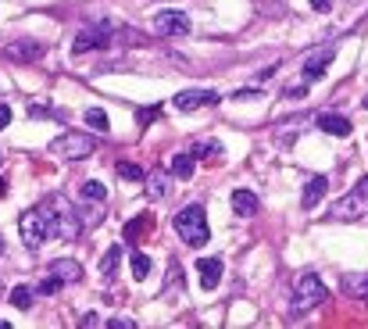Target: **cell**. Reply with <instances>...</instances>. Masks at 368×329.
Masks as SVG:
<instances>
[{
	"label": "cell",
	"instance_id": "15",
	"mask_svg": "<svg viewBox=\"0 0 368 329\" xmlns=\"http://www.w3.org/2000/svg\"><path fill=\"white\" fill-rule=\"evenodd\" d=\"M325 190H329V179H325V176H315V179H308V187H304V197H300V204L311 212L315 204L325 197Z\"/></svg>",
	"mask_w": 368,
	"mask_h": 329
},
{
	"label": "cell",
	"instance_id": "27",
	"mask_svg": "<svg viewBox=\"0 0 368 329\" xmlns=\"http://www.w3.org/2000/svg\"><path fill=\"white\" fill-rule=\"evenodd\" d=\"M193 158H222V147H218V143H197Z\"/></svg>",
	"mask_w": 368,
	"mask_h": 329
},
{
	"label": "cell",
	"instance_id": "39",
	"mask_svg": "<svg viewBox=\"0 0 368 329\" xmlns=\"http://www.w3.org/2000/svg\"><path fill=\"white\" fill-rule=\"evenodd\" d=\"M365 301H368V297H365Z\"/></svg>",
	"mask_w": 368,
	"mask_h": 329
},
{
	"label": "cell",
	"instance_id": "14",
	"mask_svg": "<svg viewBox=\"0 0 368 329\" xmlns=\"http://www.w3.org/2000/svg\"><path fill=\"white\" fill-rule=\"evenodd\" d=\"M333 47L329 50H322V54H315V57H308V65H304V79H308V82H315V79H322L325 75V68H329L333 65Z\"/></svg>",
	"mask_w": 368,
	"mask_h": 329
},
{
	"label": "cell",
	"instance_id": "21",
	"mask_svg": "<svg viewBox=\"0 0 368 329\" xmlns=\"http://www.w3.org/2000/svg\"><path fill=\"white\" fill-rule=\"evenodd\" d=\"M11 304L18 308V312H29V308H32V290H29L26 283H18L14 290H11Z\"/></svg>",
	"mask_w": 368,
	"mask_h": 329
},
{
	"label": "cell",
	"instance_id": "30",
	"mask_svg": "<svg viewBox=\"0 0 368 329\" xmlns=\"http://www.w3.org/2000/svg\"><path fill=\"white\" fill-rule=\"evenodd\" d=\"M108 326H111V329H136V322H133V319H118V315H115Z\"/></svg>",
	"mask_w": 368,
	"mask_h": 329
},
{
	"label": "cell",
	"instance_id": "25",
	"mask_svg": "<svg viewBox=\"0 0 368 329\" xmlns=\"http://www.w3.org/2000/svg\"><path fill=\"white\" fill-rule=\"evenodd\" d=\"M83 197H86V200H97V204H100V200L108 197L104 182H97V179H86V182H83Z\"/></svg>",
	"mask_w": 368,
	"mask_h": 329
},
{
	"label": "cell",
	"instance_id": "12",
	"mask_svg": "<svg viewBox=\"0 0 368 329\" xmlns=\"http://www.w3.org/2000/svg\"><path fill=\"white\" fill-rule=\"evenodd\" d=\"M50 276H57L61 283H79L83 279V265L72 258H57V261H50Z\"/></svg>",
	"mask_w": 368,
	"mask_h": 329
},
{
	"label": "cell",
	"instance_id": "10",
	"mask_svg": "<svg viewBox=\"0 0 368 329\" xmlns=\"http://www.w3.org/2000/svg\"><path fill=\"white\" fill-rule=\"evenodd\" d=\"M197 283H200V290H215L222 283V258H200L197 261Z\"/></svg>",
	"mask_w": 368,
	"mask_h": 329
},
{
	"label": "cell",
	"instance_id": "28",
	"mask_svg": "<svg viewBox=\"0 0 368 329\" xmlns=\"http://www.w3.org/2000/svg\"><path fill=\"white\" fill-rule=\"evenodd\" d=\"M57 286H61V279H57V276H50V279H43V283L36 286V294H54Z\"/></svg>",
	"mask_w": 368,
	"mask_h": 329
},
{
	"label": "cell",
	"instance_id": "33",
	"mask_svg": "<svg viewBox=\"0 0 368 329\" xmlns=\"http://www.w3.org/2000/svg\"><path fill=\"white\" fill-rule=\"evenodd\" d=\"M311 8H315V11H329L333 0H311Z\"/></svg>",
	"mask_w": 368,
	"mask_h": 329
},
{
	"label": "cell",
	"instance_id": "36",
	"mask_svg": "<svg viewBox=\"0 0 368 329\" xmlns=\"http://www.w3.org/2000/svg\"><path fill=\"white\" fill-rule=\"evenodd\" d=\"M0 254H4V236H0Z\"/></svg>",
	"mask_w": 368,
	"mask_h": 329
},
{
	"label": "cell",
	"instance_id": "20",
	"mask_svg": "<svg viewBox=\"0 0 368 329\" xmlns=\"http://www.w3.org/2000/svg\"><path fill=\"white\" fill-rule=\"evenodd\" d=\"M343 294L368 297V276H343Z\"/></svg>",
	"mask_w": 368,
	"mask_h": 329
},
{
	"label": "cell",
	"instance_id": "7",
	"mask_svg": "<svg viewBox=\"0 0 368 329\" xmlns=\"http://www.w3.org/2000/svg\"><path fill=\"white\" fill-rule=\"evenodd\" d=\"M111 44V22H100L93 29H83L75 36V54H86V50H100Z\"/></svg>",
	"mask_w": 368,
	"mask_h": 329
},
{
	"label": "cell",
	"instance_id": "35",
	"mask_svg": "<svg viewBox=\"0 0 368 329\" xmlns=\"http://www.w3.org/2000/svg\"><path fill=\"white\" fill-rule=\"evenodd\" d=\"M8 194V179H0V197H4Z\"/></svg>",
	"mask_w": 368,
	"mask_h": 329
},
{
	"label": "cell",
	"instance_id": "8",
	"mask_svg": "<svg viewBox=\"0 0 368 329\" xmlns=\"http://www.w3.org/2000/svg\"><path fill=\"white\" fill-rule=\"evenodd\" d=\"M175 111H197V108H211V104H218V93L215 90H182V93H175Z\"/></svg>",
	"mask_w": 368,
	"mask_h": 329
},
{
	"label": "cell",
	"instance_id": "19",
	"mask_svg": "<svg viewBox=\"0 0 368 329\" xmlns=\"http://www.w3.org/2000/svg\"><path fill=\"white\" fill-rule=\"evenodd\" d=\"M147 194L154 197V200H161V197H165L168 194V176L165 172H147Z\"/></svg>",
	"mask_w": 368,
	"mask_h": 329
},
{
	"label": "cell",
	"instance_id": "11",
	"mask_svg": "<svg viewBox=\"0 0 368 329\" xmlns=\"http://www.w3.org/2000/svg\"><path fill=\"white\" fill-rule=\"evenodd\" d=\"M229 204H233V215H236V218H254L258 208H261V200H258L254 190H233Z\"/></svg>",
	"mask_w": 368,
	"mask_h": 329
},
{
	"label": "cell",
	"instance_id": "5",
	"mask_svg": "<svg viewBox=\"0 0 368 329\" xmlns=\"http://www.w3.org/2000/svg\"><path fill=\"white\" fill-rule=\"evenodd\" d=\"M325 297H329V290H325V283L318 279V276H300L297 283H293V312L297 315H304V312H311V308H318V304H325Z\"/></svg>",
	"mask_w": 368,
	"mask_h": 329
},
{
	"label": "cell",
	"instance_id": "18",
	"mask_svg": "<svg viewBox=\"0 0 368 329\" xmlns=\"http://www.w3.org/2000/svg\"><path fill=\"white\" fill-rule=\"evenodd\" d=\"M168 169H172V176H175V179H190V176H193V169H197V158H193V154H175Z\"/></svg>",
	"mask_w": 368,
	"mask_h": 329
},
{
	"label": "cell",
	"instance_id": "29",
	"mask_svg": "<svg viewBox=\"0 0 368 329\" xmlns=\"http://www.w3.org/2000/svg\"><path fill=\"white\" fill-rule=\"evenodd\" d=\"M29 115H36V118H50V115H54V118H57L61 111H50V108H43V104H29Z\"/></svg>",
	"mask_w": 368,
	"mask_h": 329
},
{
	"label": "cell",
	"instance_id": "34",
	"mask_svg": "<svg viewBox=\"0 0 368 329\" xmlns=\"http://www.w3.org/2000/svg\"><path fill=\"white\" fill-rule=\"evenodd\" d=\"M79 326L90 329V326H100V319H97V315H83V322H79Z\"/></svg>",
	"mask_w": 368,
	"mask_h": 329
},
{
	"label": "cell",
	"instance_id": "26",
	"mask_svg": "<svg viewBox=\"0 0 368 329\" xmlns=\"http://www.w3.org/2000/svg\"><path fill=\"white\" fill-rule=\"evenodd\" d=\"M133 276H136V279H147V276H151V258L143 254V251L133 254Z\"/></svg>",
	"mask_w": 368,
	"mask_h": 329
},
{
	"label": "cell",
	"instance_id": "23",
	"mask_svg": "<svg viewBox=\"0 0 368 329\" xmlns=\"http://www.w3.org/2000/svg\"><path fill=\"white\" fill-rule=\"evenodd\" d=\"M118 261H122V251H118V247H108V254L100 258V276L111 279V276H115V269H118Z\"/></svg>",
	"mask_w": 368,
	"mask_h": 329
},
{
	"label": "cell",
	"instance_id": "24",
	"mask_svg": "<svg viewBox=\"0 0 368 329\" xmlns=\"http://www.w3.org/2000/svg\"><path fill=\"white\" fill-rule=\"evenodd\" d=\"M83 118H86V126H90L93 133H108V115L100 111V108H90Z\"/></svg>",
	"mask_w": 368,
	"mask_h": 329
},
{
	"label": "cell",
	"instance_id": "2",
	"mask_svg": "<svg viewBox=\"0 0 368 329\" xmlns=\"http://www.w3.org/2000/svg\"><path fill=\"white\" fill-rule=\"evenodd\" d=\"M175 233L186 247H204L211 240V229H208V212H204V204H190V208H182L175 215Z\"/></svg>",
	"mask_w": 368,
	"mask_h": 329
},
{
	"label": "cell",
	"instance_id": "37",
	"mask_svg": "<svg viewBox=\"0 0 368 329\" xmlns=\"http://www.w3.org/2000/svg\"><path fill=\"white\" fill-rule=\"evenodd\" d=\"M0 164H4V151H0Z\"/></svg>",
	"mask_w": 368,
	"mask_h": 329
},
{
	"label": "cell",
	"instance_id": "13",
	"mask_svg": "<svg viewBox=\"0 0 368 329\" xmlns=\"http://www.w3.org/2000/svg\"><path fill=\"white\" fill-rule=\"evenodd\" d=\"M8 57H14V61H39V57H43V47H39L36 39H14V44L8 47Z\"/></svg>",
	"mask_w": 368,
	"mask_h": 329
},
{
	"label": "cell",
	"instance_id": "17",
	"mask_svg": "<svg viewBox=\"0 0 368 329\" xmlns=\"http://www.w3.org/2000/svg\"><path fill=\"white\" fill-rule=\"evenodd\" d=\"M151 229H154V215H151V212H143V215H136L133 222H126V229H122V236H126V240L133 243V240H139L143 233H151Z\"/></svg>",
	"mask_w": 368,
	"mask_h": 329
},
{
	"label": "cell",
	"instance_id": "9",
	"mask_svg": "<svg viewBox=\"0 0 368 329\" xmlns=\"http://www.w3.org/2000/svg\"><path fill=\"white\" fill-rule=\"evenodd\" d=\"M154 32H161V36H182V32H190V18L182 15V11H157L154 15Z\"/></svg>",
	"mask_w": 368,
	"mask_h": 329
},
{
	"label": "cell",
	"instance_id": "31",
	"mask_svg": "<svg viewBox=\"0 0 368 329\" xmlns=\"http://www.w3.org/2000/svg\"><path fill=\"white\" fill-rule=\"evenodd\" d=\"M136 118L143 122V126H147V122H154V118H157V108H151V111H139Z\"/></svg>",
	"mask_w": 368,
	"mask_h": 329
},
{
	"label": "cell",
	"instance_id": "32",
	"mask_svg": "<svg viewBox=\"0 0 368 329\" xmlns=\"http://www.w3.org/2000/svg\"><path fill=\"white\" fill-rule=\"evenodd\" d=\"M8 122H11V108H8V104H0V129H4Z\"/></svg>",
	"mask_w": 368,
	"mask_h": 329
},
{
	"label": "cell",
	"instance_id": "4",
	"mask_svg": "<svg viewBox=\"0 0 368 329\" xmlns=\"http://www.w3.org/2000/svg\"><path fill=\"white\" fill-rule=\"evenodd\" d=\"M365 215H368V176L358 182L351 194L340 197L333 208H329V218H336V222H358Z\"/></svg>",
	"mask_w": 368,
	"mask_h": 329
},
{
	"label": "cell",
	"instance_id": "38",
	"mask_svg": "<svg viewBox=\"0 0 368 329\" xmlns=\"http://www.w3.org/2000/svg\"><path fill=\"white\" fill-rule=\"evenodd\" d=\"M365 108H368V97H365Z\"/></svg>",
	"mask_w": 368,
	"mask_h": 329
},
{
	"label": "cell",
	"instance_id": "3",
	"mask_svg": "<svg viewBox=\"0 0 368 329\" xmlns=\"http://www.w3.org/2000/svg\"><path fill=\"white\" fill-rule=\"evenodd\" d=\"M50 154H57L61 161H83L97 151V136L93 133H61L50 140Z\"/></svg>",
	"mask_w": 368,
	"mask_h": 329
},
{
	"label": "cell",
	"instance_id": "22",
	"mask_svg": "<svg viewBox=\"0 0 368 329\" xmlns=\"http://www.w3.org/2000/svg\"><path fill=\"white\" fill-rule=\"evenodd\" d=\"M115 172L126 179V182H139V179H147V172L139 169V164H133V161H118L115 164Z\"/></svg>",
	"mask_w": 368,
	"mask_h": 329
},
{
	"label": "cell",
	"instance_id": "16",
	"mask_svg": "<svg viewBox=\"0 0 368 329\" xmlns=\"http://www.w3.org/2000/svg\"><path fill=\"white\" fill-rule=\"evenodd\" d=\"M318 129L329 133V136H351V122H347L343 115H318Z\"/></svg>",
	"mask_w": 368,
	"mask_h": 329
},
{
	"label": "cell",
	"instance_id": "6",
	"mask_svg": "<svg viewBox=\"0 0 368 329\" xmlns=\"http://www.w3.org/2000/svg\"><path fill=\"white\" fill-rule=\"evenodd\" d=\"M18 233H22V243L29 247V251H36V247L50 236L47 218H43V212H39V204H36V208H29V212H22V218H18Z\"/></svg>",
	"mask_w": 368,
	"mask_h": 329
},
{
	"label": "cell",
	"instance_id": "1",
	"mask_svg": "<svg viewBox=\"0 0 368 329\" xmlns=\"http://www.w3.org/2000/svg\"><path fill=\"white\" fill-rule=\"evenodd\" d=\"M39 212H43V218H47L50 236L75 240L79 233H83V215H79L65 197H47L43 204H39Z\"/></svg>",
	"mask_w": 368,
	"mask_h": 329
}]
</instances>
